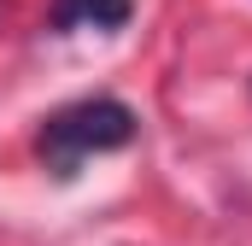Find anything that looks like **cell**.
I'll use <instances>...</instances> for the list:
<instances>
[{"label":"cell","mask_w":252,"mask_h":246,"mask_svg":"<svg viewBox=\"0 0 252 246\" xmlns=\"http://www.w3.org/2000/svg\"><path fill=\"white\" fill-rule=\"evenodd\" d=\"M141 135L135 106L112 100V94H88V100H70L59 112H47L35 129V158L53 182H76L88 158L100 153H124L129 141Z\"/></svg>","instance_id":"cell-1"},{"label":"cell","mask_w":252,"mask_h":246,"mask_svg":"<svg viewBox=\"0 0 252 246\" xmlns=\"http://www.w3.org/2000/svg\"><path fill=\"white\" fill-rule=\"evenodd\" d=\"M129 18H135V0H53V12H47V24L59 30V35H76V30H124Z\"/></svg>","instance_id":"cell-2"}]
</instances>
